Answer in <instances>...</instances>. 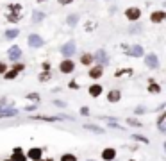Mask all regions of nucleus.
Wrapping results in <instances>:
<instances>
[{"label": "nucleus", "mask_w": 166, "mask_h": 161, "mask_svg": "<svg viewBox=\"0 0 166 161\" xmlns=\"http://www.w3.org/2000/svg\"><path fill=\"white\" fill-rule=\"evenodd\" d=\"M23 16V7L20 4H11L9 5V15H7V20L9 21H18Z\"/></svg>", "instance_id": "nucleus-1"}, {"label": "nucleus", "mask_w": 166, "mask_h": 161, "mask_svg": "<svg viewBox=\"0 0 166 161\" xmlns=\"http://www.w3.org/2000/svg\"><path fill=\"white\" fill-rule=\"evenodd\" d=\"M61 54H63L64 58H70V56H73V54H75V41H68L66 45H63V48H61Z\"/></svg>", "instance_id": "nucleus-2"}, {"label": "nucleus", "mask_w": 166, "mask_h": 161, "mask_svg": "<svg viewBox=\"0 0 166 161\" xmlns=\"http://www.w3.org/2000/svg\"><path fill=\"white\" fill-rule=\"evenodd\" d=\"M93 59L98 61V63H100V66H104V64H107V63H109V58H107V54H106L104 50H98L96 54H93Z\"/></svg>", "instance_id": "nucleus-3"}, {"label": "nucleus", "mask_w": 166, "mask_h": 161, "mask_svg": "<svg viewBox=\"0 0 166 161\" xmlns=\"http://www.w3.org/2000/svg\"><path fill=\"white\" fill-rule=\"evenodd\" d=\"M125 16H127L130 21H134V20H138V18L141 16V11H139L138 7H129V9L125 11Z\"/></svg>", "instance_id": "nucleus-4"}, {"label": "nucleus", "mask_w": 166, "mask_h": 161, "mask_svg": "<svg viewBox=\"0 0 166 161\" xmlns=\"http://www.w3.org/2000/svg\"><path fill=\"white\" fill-rule=\"evenodd\" d=\"M73 66H75V64L70 59H64L61 64H59V68H61V72H63V74H72V72H73Z\"/></svg>", "instance_id": "nucleus-5"}, {"label": "nucleus", "mask_w": 166, "mask_h": 161, "mask_svg": "<svg viewBox=\"0 0 166 161\" xmlns=\"http://www.w3.org/2000/svg\"><path fill=\"white\" fill-rule=\"evenodd\" d=\"M145 63H147V66H150V68H159V59H157L155 54H148L147 58H145Z\"/></svg>", "instance_id": "nucleus-6"}, {"label": "nucleus", "mask_w": 166, "mask_h": 161, "mask_svg": "<svg viewBox=\"0 0 166 161\" xmlns=\"http://www.w3.org/2000/svg\"><path fill=\"white\" fill-rule=\"evenodd\" d=\"M7 56H9V59L11 61H18L20 59V56H21V50H20V47H11L9 48V52H7Z\"/></svg>", "instance_id": "nucleus-7"}, {"label": "nucleus", "mask_w": 166, "mask_h": 161, "mask_svg": "<svg viewBox=\"0 0 166 161\" xmlns=\"http://www.w3.org/2000/svg\"><path fill=\"white\" fill-rule=\"evenodd\" d=\"M29 45H31L32 48H36V47H41V45H43V40H41L37 34H31V36H29Z\"/></svg>", "instance_id": "nucleus-8"}, {"label": "nucleus", "mask_w": 166, "mask_h": 161, "mask_svg": "<svg viewBox=\"0 0 166 161\" xmlns=\"http://www.w3.org/2000/svg\"><path fill=\"white\" fill-rule=\"evenodd\" d=\"M164 18H166V13H164V11H157V13H152V16H150V20L155 21V23L163 21Z\"/></svg>", "instance_id": "nucleus-9"}, {"label": "nucleus", "mask_w": 166, "mask_h": 161, "mask_svg": "<svg viewBox=\"0 0 166 161\" xmlns=\"http://www.w3.org/2000/svg\"><path fill=\"white\" fill-rule=\"evenodd\" d=\"M114 156H116V150H114V149H106V150L102 152V158H104L106 161L114 159Z\"/></svg>", "instance_id": "nucleus-10"}, {"label": "nucleus", "mask_w": 166, "mask_h": 161, "mask_svg": "<svg viewBox=\"0 0 166 161\" xmlns=\"http://www.w3.org/2000/svg\"><path fill=\"white\" fill-rule=\"evenodd\" d=\"M102 93V86L100 84H93V86H90V95L91 97H98Z\"/></svg>", "instance_id": "nucleus-11"}, {"label": "nucleus", "mask_w": 166, "mask_h": 161, "mask_svg": "<svg viewBox=\"0 0 166 161\" xmlns=\"http://www.w3.org/2000/svg\"><path fill=\"white\" fill-rule=\"evenodd\" d=\"M129 52H130V56H134V58H139V56H143V47H139V45H134Z\"/></svg>", "instance_id": "nucleus-12"}, {"label": "nucleus", "mask_w": 166, "mask_h": 161, "mask_svg": "<svg viewBox=\"0 0 166 161\" xmlns=\"http://www.w3.org/2000/svg\"><path fill=\"white\" fill-rule=\"evenodd\" d=\"M120 97H122V93H120L118 90H112V91H109V95H107L109 102H118L120 100Z\"/></svg>", "instance_id": "nucleus-13"}, {"label": "nucleus", "mask_w": 166, "mask_h": 161, "mask_svg": "<svg viewBox=\"0 0 166 161\" xmlns=\"http://www.w3.org/2000/svg\"><path fill=\"white\" fill-rule=\"evenodd\" d=\"M100 75H102V66H95V68L90 70V77L91 79H98Z\"/></svg>", "instance_id": "nucleus-14"}, {"label": "nucleus", "mask_w": 166, "mask_h": 161, "mask_svg": "<svg viewBox=\"0 0 166 161\" xmlns=\"http://www.w3.org/2000/svg\"><path fill=\"white\" fill-rule=\"evenodd\" d=\"M29 158L31 159H41V149H31L29 150Z\"/></svg>", "instance_id": "nucleus-15"}, {"label": "nucleus", "mask_w": 166, "mask_h": 161, "mask_svg": "<svg viewBox=\"0 0 166 161\" xmlns=\"http://www.w3.org/2000/svg\"><path fill=\"white\" fill-rule=\"evenodd\" d=\"M80 63H82V64H91L93 63V54H84V56L80 58Z\"/></svg>", "instance_id": "nucleus-16"}, {"label": "nucleus", "mask_w": 166, "mask_h": 161, "mask_svg": "<svg viewBox=\"0 0 166 161\" xmlns=\"http://www.w3.org/2000/svg\"><path fill=\"white\" fill-rule=\"evenodd\" d=\"M16 75H18V70H16V68H13L11 72H4V77H5V79H15Z\"/></svg>", "instance_id": "nucleus-17"}, {"label": "nucleus", "mask_w": 166, "mask_h": 161, "mask_svg": "<svg viewBox=\"0 0 166 161\" xmlns=\"http://www.w3.org/2000/svg\"><path fill=\"white\" fill-rule=\"evenodd\" d=\"M13 115H16V109H4V111H0V118H4V117H13Z\"/></svg>", "instance_id": "nucleus-18"}, {"label": "nucleus", "mask_w": 166, "mask_h": 161, "mask_svg": "<svg viewBox=\"0 0 166 161\" xmlns=\"http://www.w3.org/2000/svg\"><path fill=\"white\" fill-rule=\"evenodd\" d=\"M27 158H25V154L23 152H15L13 154V161H25Z\"/></svg>", "instance_id": "nucleus-19"}, {"label": "nucleus", "mask_w": 166, "mask_h": 161, "mask_svg": "<svg viewBox=\"0 0 166 161\" xmlns=\"http://www.w3.org/2000/svg\"><path fill=\"white\" fill-rule=\"evenodd\" d=\"M16 36H18V29H11L5 32V38H16Z\"/></svg>", "instance_id": "nucleus-20"}, {"label": "nucleus", "mask_w": 166, "mask_h": 161, "mask_svg": "<svg viewBox=\"0 0 166 161\" xmlns=\"http://www.w3.org/2000/svg\"><path fill=\"white\" fill-rule=\"evenodd\" d=\"M148 91H154V93H159V91H161V88H159V84H154V82H152V84L148 86Z\"/></svg>", "instance_id": "nucleus-21"}, {"label": "nucleus", "mask_w": 166, "mask_h": 161, "mask_svg": "<svg viewBox=\"0 0 166 161\" xmlns=\"http://www.w3.org/2000/svg\"><path fill=\"white\" fill-rule=\"evenodd\" d=\"M61 161H77V158H75L73 154H64V156L61 158Z\"/></svg>", "instance_id": "nucleus-22"}, {"label": "nucleus", "mask_w": 166, "mask_h": 161, "mask_svg": "<svg viewBox=\"0 0 166 161\" xmlns=\"http://www.w3.org/2000/svg\"><path fill=\"white\" fill-rule=\"evenodd\" d=\"M39 20H43V13H34V15H32V21H39Z\"/></svg>", "instance_id": "nucleus-23"}, {"label": "nucleus", "mask_w": 166, "mask_h": 161, "mask_svg": "<svg viewBox=\"0 0 166 161\" xmlns=\"http://www.w3.org/2000/svg\"><path fill=\"white\" fill-rule=\"evenodd\" d=\"M34 118H37V120H47V122H54V120H57V118H54V117H34Z\"/></svg>", "instance_id": "nucleus-24"}, {"label": "nucleus", "mask_w": 166, "mask_h": 161, "mask_svg": "<svg viewBox=\"0 0 166 161\" xmlns=\"http://www.w3.org/2000/svg\"><path fill=\"white\" fill-rule=\"evenodd\" d=\"M163 123H164V115H161V118H159V129L161 131H164V125Z\"/></svg>", "instance_id": "nucleus-25"}, {"label": "nucleus", "mask_w": 166, "mask_h": 161, "mask_svg": "<svg viewBox=\"0 0 166 161\" xmlns=\"http://www.w3.org/2000/svg\"><path fill=\"white\" fill-rule=\"evenodd\" d=\"M86 129H91V131H96V133H104L100 127H95V125H86Z\"/></svg>", "instance_id": "nucleus-26"}, {"label": "nucleus", "mask_w": 166, "mask_h": 161, "mask_svg": "<svg viewBox=\"0 0 166 161\" xmlns=\"http://www.w3.org/2000/svg\"><path fill=\"white\" fill-rule=\"evenodd\" d=\"M27 99H31V100H37V102H39V95H36V93H31V95H29Z\"/></svg>", "instance_id": "nucleus-27"}, {"label": "nucleus", "mask_w": 166, "mask_h": 161, "mask_svg": "<svg viewBox=\"0 0 166 161\" xmlns=\"http://www.w3.org/2000/svg\"><path fill=\"white\" fill-rule=\"evenodd\" d=\"M47 79H50V74H41L39 75V80H47Z\"/></svg>", "instance_id": "nucleus-28"}, {"label": "nucleus", "mask_w": 166, "mask_h": 161, "mask_svg": "<svg viewBox=\"0 0 166 161\" xmlns=\"http://www.w3.org/2000/svg\"><path fill=\"white\" fill-rule=\"evenodd\" d=\"M129 123H132V125H136V127H141V123H139V122H136V120H132V118H129Z\"/></svg>", "instance_id": "nucleus-29"}, {"label": "nucleus", "mask_w": 166, "mask_h": 161, "mask_svg": "<svg viewBox=\"0 0 166 161\" xmlns=\"http://www.w3.org/2000/svg\"><path fill=\"white\" fill-rule=\"evenodd\" d=\"M75 21H77V16H75V15H73V16H70V18H68V23H72V25H73Z\"/></svg>", "instance_id": "nucleus-30"}, {"label": "nucleus", "mask_w": 166, "mask_h": 161, "mask_svg": "<svg viewBox=\"0 0 166 161\" xmlns=\"http://www.w3.org/2000/svg\"><path fill=\"white\" fill-rule=\"evenodd\" d=\"M134 140H139V141H143V143H147V138H143V136H134Z\"/></svg>", "instance_id": "nucleus-31"}, {"label": "nucleus", "mask_w": 166, "mask_h": 161, "mask_svg": "<svg viewBox=\"0 0 166 161\" xmlns=\"http://www.w3.org/2000/svg\"><path fill=\"white\" fill-rule=\"evenodd\" d=\"M5 68H7V66H5V63H0V74H4V72H5Z\"/></svg>", "instance_id": "nucleus-32"}, {"label": "nucleus", "mask_w": 166, "mask_h": 161, "mask_svg": "<svg viewBox=\"0 0 166 161\" xmlns=\"http://www.w3.org/2000/svg\"><path fill=\"white\" fill-rule=\"evenodd\" d=\"M5 104H7V99H0V109H2Z\"/></svg>", "instance_id": "nucleus-33"}, {"label": "nucleus", "mask_w": 166, "mask_h": 161, "mask_svg": "<svg viewBox=\"0 0 166 161\" xmlns=\"http://www.w3.org/2000/svg\"><path fill=\"white\" fill-rule=\"evenodd\" d=\"M80 113H82V115H88V113H90V109H88V107H82V111H80Z\"/></svg>", "instance_id": "nucleus-34"}, {"label": "nucleus", "mask_w": 166, "mask_h": 161, "mask_svg": "<svg viewBox=\"0 0 166 161\" xmlns=\"http://www.w3.org/2000/svg\"><path fill=\"white\" fill-rule=\"evenodd\" d=\"M70 88H73V90H75V88H79V86H77V82H75V80H72V84H70Z\"/></svg>", "instance_id": "nucleus-35"}, {"label": "nucleus", "mask_w": 166, "mask_h": 161, "mask_svg": "<svg viewBox=\"0 0 166 161\" xmlns=\"http://www.w3.org/2000/svg\"><path fill=\"white\" fill-rule=\"evenodd\" d=\"M72 0H61V4H70Z\"/></svg>", "instance_id": "nucleus-36"}, {"label": "nucleus", "mask_w": 166, "mask_h": 161, "mask_svg": "<svg viewBox=\"0 0 166 161\" xmlns=\"http://www.w3.org/2000/svg\"><path fill=\"white\" fill-rule=\"evenodd\" d=\"M4 161H13V159H4Z\"/></svg>", "instance_id": "nucleus-37"}, {"label": "nucleus", "mask_w": 166, "mask_h": 161, "mask_svg": "<svg viewBox=\"0 0 166 161\" xmlns=\"http://www.w3.org/2000/svg\"><path fill=\"white\" fill-rule=\"evenodd\" d=\"M37 2H45V0H37Z\"/></svg>", "instance_id": "nucleus-38"}, {"label": "nucleus", "mask_w": 166, "mask_h": 161, "mask_svg": "<svg viewBox=\"0 0 166 161\" xmlns=\"http://www.w3.org/2000/svg\"><path fill=\"white\" fill-rule=\"evenodd\" d=\"M34 161H41V159H34Z\"/></svg>", "instance_id": "nucleus-39"}, {"label": "nucleus", "mask_w": 166, "mask_h": 161, "mask_svg": "<svg viewBox=\"0 0 166 161\" xmlns=\"http://www.w3.org/2000/svg\"><path fill=\"white\" fill-rule=\"evenodd\" d=\"M88 161H95V159H88Z\"/></svg>", "instance_id": "nucleus-40"}, {"label": "nucleus", "mask_w": 166, "mask_h": 161, "mask_svg": "<svg viewBox=\"0 0 166 161\" xmlns=\"http://www.w3.org/2000/svg\"><path fill=\"white\" fill-rule=\"evenodd\" d=\"M130 161H134V159H130Z\"/></svg>", "instance_id": "nucleus-41"}, {"label": "nucleus", "mask_w": 166, "mask_h": 161, "mask_svg": "<svg viewBox=\"0 0 166 161\" xmlns=\"http://www.w3.org/2000/svg\"><path fill=\"white\" fill-rule=\"evenodd\" d=\"M111 161H114V159H111Z\"/></svg>", "instance_id": "nucleus-42"}]
</instances>
